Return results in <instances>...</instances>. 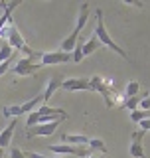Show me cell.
Wrapping results in <instances>:
<instances>
[{
	"label": "cell",
	"mask_w": 150,
	"mask_h": 158,
	"mask_svg": "<svg viewBox=\"0 0 150 158\" xmlns=\"http://www.w3.org/2000/svg\"><path fill=\"white\" fill-rule=\"evenodd\" d=\"M140 95V83L136 81V79H132V81L127 83V87H124V97H136Z\"/></svg>",
	"instance_id": "obj_16"
},
{
	"label": "cell",
	"mask_w": 150,
	"mask_h": 158,
	"mask_svg": "<svg viewBox=\"0 0 150 158\" xmlns=\"http://www.w3.org/2000/svg\"><path fill=\"white\" fill-rule=\"evenodd\" d=\"M61 83H63V77H61V75H53V77L48 79V85H46V89H44V93H42V97H44V101H46V105H48L49 99L53 97V93L61 89Z\"/></svg>",
	"instance_id": "obj_11"
},
{
	"label": "cell",
	"mask_w": 150,
	"mask_h": 158,
	"mask_svg": "<svg viewBox=\"0 0 150 158\" xmlns=\"http://www.w3.org/2000/svg\"><path fill=\"white\" fill-rule=\"evenodd\" d=\"M38 69H42V63H34V59L22 57V59L16 61V65L12 67V71L16 73L18 77H28V75H34Z\"/></svg>",
	"instance_id": "obj_5"
},
{
	"label": "cell",
	"mask_w": 150,
	"mask_h": 158,
	"mask_svg": "<svg viewBox=\"0 0 150 158\" xmlns=\"http://www.w3.org/2000/svg\"><path fill=\"white\" fill-rule=\"evenodd\" d=\"M140 101H142V97L140 95H136V97H127L124 99V103H123V107L124 109H128V111H136L138 107H140Z\"/></svg>",
	"instance_id": "obj_18"
},
{
	"label": "cell",
	"mask_w": 150,
	"mask_h": 158,
	"mask_svg": "<svg viewBox=\"0 0 150 158\" xmlns=\"http://www.w3.org/2000/svg\"><path fill=\"white\" fill-rule=\"evenodd\" d=\"M83 44H85V40L79 36V40H77V46H75V49L71 52V61H75V63H79L83 59Z\"/></svg>",
	"instance_id": "obj_17"
},
{
	"label": "cell",
	"mask_w": 150,
	"mask_h": 158,
	"mask_svg": "<svg viewBox=\"0 0 150 158\" xmlns=\"http://www.w3.org/2000/svg\"><path fill=\"white\" fill-rule=\"evenodd\" d=\"M87 18H89V4L87 2H83L81 4V8H79V16H77V24H75V28H73V32L69 34V36L63 40L61 44H59V49L61 52H65V53H71L75 46H77V40H79V34H81V30L83 26L87 24Z\"/></svg>",
	"instance_id": "obj_2"
},
{
	"label": "cell",
	"mask_w": 150,
	"mask_h": 158,
	"mask_svg": "<svg viewBox=\"0 0 150 158\" xmlns=\"http://www.w3.org/2000/svg\"><path fill=\"white\" fill-rule=\"evenodd\" d=\"M89 91H97L107 99L109 93L113 91V81L111 79H105L101 75H93V77H89Z\"/></svg>",
	"instance_id": "obj_6"
},
{
	"label": "cell",
	"mask_w": 150,
	"mask_h": 158,
	"mask_svg": "<svg viewBox=\"0 0 150 158\" xmlns=\"http://www.w3.org/2000/svg\"><path fill=\"white\" fill-rule=\"evenodd\" d=\"M95 158H97V156H95Z\"/></svg>",
	"instance_id": "obj_28"
},
{
	"label": "cell",
	"mask_w": 150,
	"mask_h": 158,
	"mask_svg": "<svg viewBox=\"0 0 150 158\" xmlns=\"http://www.w3.org/2000/svg\"><path fill=\"white\" fill-rule=\"evenodd\" d=\"M40 103H44V97L42 95H38V97H34V99H30V101H26V103H22L20 105V109H22V115L24 113H32V111H36V107H40Z\"/></svg>",
	"instance_id": "obj_15"
},
{
	"label": "cell",
	"mask_w": 150,
	"mask_h": 158,
	"mask_svg": "<svg viewBox=\"0 0 150 158\" xmlns=\"http://www.w3.org/2000/svg\"><path fill=\"white\" fill-rule=\"evenodd\" d=\"M61 89L63 91H89V79H85V77L63 79Z\"/></svg>",
	"instance_id": "obj_9"
},
{
	"label": "cell",
	"mask_w": 150,
	"mask_h": 158,
	"mask_svg": "<svg viewBox=\"0 0 150 158\" xmlns=\"http://www.w3.org/2000/svg\"><path fill=\"white\" fill-rule=\"evenodd\" d=\"M63 144H73V146H87L89 144V136L85 135H61Z\"/></svg>",
	"instance_id": "obj_13"
},
{
	"label": "cell",
	"mask_w": 150,
	"mask_h": 158,
	"mask_svg": "<svg viewBox=\"0 0 150 158\" xmlns=\"http://www.w3.org/2000/svg\"><path fill=\"white\" fill-rule=\"evenodd\" d=\"M38 117H40V125H46V123H61L67 118V113L63 109H56V107H49V105H40L38 109Z\"/></svg>",
	"instance_id": "obj_3"
},
{
	"label": "cell",
	"mask_w": 150,
	"mask_h": 158,
	"mask_svg": "<svg viewBox=\"0 0 150 158\" xmlns=\"http://www.w3.org/2000/svg\"><path fill=\"white\" fill-rule=\"evenodd\" d=\"M91 150H101L103 154H107L109 152V148L105 146V142L101 140V138H89V144H87Z\"/></svg>",
	"instance_id": "obj_19"
},
{
	"label": "cell",
	"mask_w": 150,
	"mask_h": 158,
	"mask_svg": "<svg viewBox=\"0 0 150 158\" xmlns=\"http://www.w3.org/2000/svg\"><path fill=\"white\" fill-rule=\"evenodd\" d=\"M59 123H46V125H36L28 128V136H52L57 131Z\"/></svg>",
	"instance_id": "obj_10"
},
{
	"label": "cell",
	"mask_w": 150,
	"mask_h": 158,
	"mask_svg": "<svg viewBox=\"0 0 150 158\" xmlns=\"http://www.w3.org/2000/svg\"><path fill=\"white\" fill-rule=\"evenodd\" d=\"M99 48H101V42H99V38L93 34V36L89 40H85V44H83V57L89 56V53H93L95 49H99Z\"/></svg>",
	"instance_id": "obj_14"
},
{
	"label": "cell",
	"mask_w": 150,
	"mask_h": 158,
	"mask_svg": "<svg viewBox=\"0 0 150 158\" xmlns=\"http://www.w3.org/2000/svg\"><path fill=\"white\" fill-rule=\"evenodd\" d=\"M26 158H53V156H46V154H40V152H24Z\"/></svg>",
	"instance_id": "obj_25"
},
{
	"label": "cell",
	"mask_w": 150,
	"mask_h": 158,
	"mask_svg": "<svg viewBox=\"0 0 150 158\" xmlns=\"http://www.w3.org/2000/svg\"><path fill=\"white\" fill-rule=\"evenodd\" d=\"M65 61H71V53H65L61 49L46 52V53H42V59H40L42 67L44 65H57V63H65Z\"/></svg>",
	"instance_id": "obj_7"
},
{
	"label": "cell",
	"mask_w": 150,
	"mask_h": 158,
	"mask_svg": "<svg viewBox=\"0 0 150 158\" xmlns=\"http://www.w3.org/2000/svg\"><path fill=\"white\" fill-rule=\"evenodd\" d=\"M48 148L56 154H73L81 158H89V152H91L89 146H73V144H63V142L61 144H49Z\"/></svg>",
	"instance_id": "obj_4"
},
{
	"label": "cell",
	"mask_w": 150,
	"mask_h": 158,
	"mask_svg": "<svg viewBox=\"0 0 150 158\" xmlns=\"http://www.w3.org/2000/svg\"><path fill=\"white\" fill-rule=\"evenodd\" d=\"M138 109H140V111H150V93L142 97V101H140V107H138Z\"/></svg>",
	"instance_id": "obj_21"
},
{
	"label": "cell",
	"mask_w": 150,
	"mask_h": 158,
	"mask_svg": "<svg viewBox=\"0 0 150 158\" xmlns=\"http://www.w3.org/2000/svg\"><path fill=\"white\" fill-rule=\"evenodd\" d=\"M4 4H6V2H0V8H2V10H4Z\"/></svg>",
	"instance_id": "obj_26"
},
{
	"label": "cell",
	"mask_w": 150,
	"mask_h": 158,
	"mask_svg": "<svg viewBox=\"0 0 150 158\" xmlns=\"http://www.w3.org/2000/svg\"><path fill=\"white\" fill-rule=\"evenodd\" d=\"M142 138H144V131H134L132 136H131V148H128V154L132 158H144L146 152H144V146H142Z\"/></svg>",
	"instance_id": "obj_8"
},
{
	"label": "cell",
	"mask_w": 150,
	"mask_h": 158,
	"mask_svg": "<svg viewBox=\"0 0 150 158\" xmlns=\"http://www.w3.org/2000/svg\"><path fill=\"white\" fill-rule=\"evenodd\" d=\"M14 57V56H12ZM12 57L8 59V61H4V63H0V75H4V73L8 71V69H12Z\"/></svg>",
	"instance_id": "obj_22"
},
{
	"label": "cell",
	"mask_w": 150,
	"mask_h": 158,
	"mask_svg": "<svg viewBox=\"0 0 150 158\" xmlns=\"http://www.w3.org/2000/svg\"><path fill=\"white\" fill-rule=\"evenodd\" d=\"M138 127H140V131H144V132L150 131V117L144 118V121H140V123H138Z\"/></svg>",
	"instance_id": "obj_24"
},
{
	"label": "cell",
	"mask_w": 150,
	"mask_h": 158,
	"mask_svg": "<svg viewBox=\"0 0 150 158\" xmlns=\"http://www.w3.org/2000/svg\"><path fill=\"white\" fill-rule=\"evenodd\" d=\"M10 156L12 158H26V154H24L20 148H12V150H10Z\"/></svg>",
	"instance_id": "obj_23"
},
{
	"label": "cell",
	"mask_w": 150,
	"mask_h": 158,
	"mask_svg": "<svg viewBox=\"0 0 150 158\" xmlns=\"http://www.w3.org/2000/svg\"><path fill=\"white\" fill-rule=\"evenodd\" d=\"M53 158H61V156H53Z\"/></svg>",
	"instance_id": "obj_27"
},
{
	"label": "cell",
	"mask_w": 150,
	"mask_h": 158,
	"mask_svg": "<svg viewBox=\"0 0 150 158\" xmlns=\"http://www.w3.org/2000/svg\"><path fill=\"white\" fill-rule=\"evenodd\" d=\"M14 56V49L8 46V44H2V48H0V63H4V61H8L10 57Z\"/></svg>",
	"instance_id": "obj_20"
},
{
	"label": "cell",
	"mask_w": 150,
	"mask_h": 158,
	"mask_svg": "<svg viewBox=\"0 0 150 158\" xmlns=\"http://www.w3.org/2000/svg\"><path fill=\"white\" fill-rule=\"evenodd\" d=\"M14 128H16V118H12V121H10V125L4 128L2 132H0V148L10 146V142H12V136H14Z\"/></svg>",
	"instance_id": "obj_12"
},
{
	"label": "cell",
	"mask_w": 150,
	"mask_h": 158,
	"mask_svg": "<svg viewBox=\"0 0 150 158\" xmlns=\"http://www.w3.org/2000/svg\"><path fill=\"white\" fill-rule=\"evenodd\" d=\"M95 16H97V26H95V36L99 38V42H101V46H107L109 49H113L115 53H119L123 59H127V61H131V57H128V53L124 52V49L119 46L117 42L113 40V36L109 34V30H107V26H105V18H103V10L101 8H97L95 10Z\"/></svg>",
	"instance_id": "obj_1"
}]
</instances>
